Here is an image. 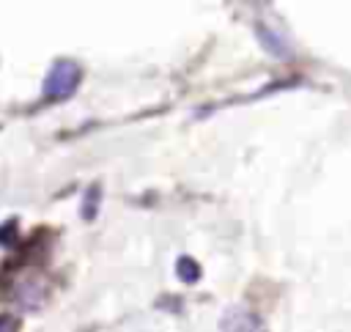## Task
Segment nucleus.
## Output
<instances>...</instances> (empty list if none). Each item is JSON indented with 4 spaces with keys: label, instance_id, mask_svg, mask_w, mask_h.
<instances>
[{
    "label": "nucleus",
    "instance_id": "1",
    "mask_svg": "<svg viewBox=\"0 0 351 332\" xmlns=\"http://www.w3.org/2000/svg\"><path fill=\"white\" fill-rule=\"evenodd\" d=\"M77 85H80V66L74 60H55L44 77V99L60 102L71 96Z\"/></svg>",
    "mask_w": 351,
    "mask_h": 332
},
{
    "label": "nucleus",
    "instance_id": "2",
    "mask_svg": "<svg viewBox=\"0 0 351 332\" xmlns=\"http://www.w3.org/2000/svg\"><path fill=\"white\" fill-rule=\"evenodd\" d=\"M222 332H261V324L244 310H228L222 318Z\"/></svg>",
    "mask_w": 351,
    "mask_h": 332
},
{
    "label": "nucleus",
    "instance_id": "3",
    "mask_svg": "<svg viewBox=\"0 0 351 332\" xmlns=\"http://www.w3.org/2000/svg\"><path fill=\"white\" fill-rule=\"evenodd\" d=\"M176 272H178V277H181L184 283H195V280L200 277V266H197L192 258H181V261L176 263Z\"/></svg>",
    "mask_w": 351,
    "mask_h": 332
},
{
    "label": "nucleus",
    "instance_id": "4",
    "mask_svg": "<svg viewBox=\"0 0 351 332\" xmlns=\"http://www.w3.org/2000/svg\"><path fill=\"white\" fill-rule=\"evenodd\" d=\"M19 329V321L11 318V316H0V332H16Z\"/></svg>",
    "mask_w": 351,
    "mask_h": 332
}]
</instances>
